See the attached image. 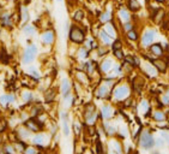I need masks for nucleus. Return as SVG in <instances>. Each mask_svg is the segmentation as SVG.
Here are the masks:
<instances>
[{
  "label": "nucleus",
  "mask_w": 169,
  "mask_h": 154,
  "mask_svg": "<svg viewBox=\"0 0 169 154\" xmlns=\"http://www.w3.org/2000/svg\"><path fill=\"white\" fill-rule=\"evenodd\" d=\"M22 21H23V23H27L28 19H29V13H28V10L27 7H24V6H22Z\"/></svg>",
  "instance_id": "obj_46"
},
{
  "label": "nucleus",
  "mask_w": 169,
  "mask_h": 154,
  "mask_svg": "<svg viewBox=\"0 0 169 154\" xmlns=\"http://www.w3.org/2000/svg\"><path fill=\"white\" fill-rule=\"evenodd\" d=\"M69 39L73 44L82 45L85 42V31L78 26H72L69 33Z\"/></svg>",
  "instance_id": "obj_5"
},
{
  "label": "nucleus",
  "mask_w": 169,
  "mask_h": 154,
  "mask_svg": "<svg viewBox=\"0 0 169 154\" xmlns=\"http://www.w3.org/2000/svg\"><path fill=\"white\" fill-rule=\"evenodd\" d=\"M0 154H9V153H7V152H6L5 149H4V147H2V148L0 149Z\"/></svg>",
  "instance_id": "obj_54"
},
{
  "label": "nucleus",
  "mask_w": 169,
  "mask_h": 154,
  "mask_svg": "<svg viewBox=\"0 0 169 154\" xmlns=\"http://www.w3.org/2000/svg\"><path fill=\"white\" fill-rule=\"evenodd\" d=\"M95 152H96V154H108L109 148L103 145V142L100 138H97L95 142Z\"/></svg>",
  "instance_id": "obj_25"
},
{
  "label": "nucleus",
  "mask_w": 169,
  "mask_h": 154,
  "mask_svg": "<svg viewBox=\"0 0 169 154\" xmlns=\"http://www.w3.org/2000/svg\"><path fill=\"white\" fill-rule=\"evenodd\" d=\"M76 78H77V81L82 83V84H89L90 82V78H89V75L85 72V71H77L76 72Z\"/></svg>",
  "instance_id": "obj_26"
},
{
  "label": "nucleus",
  "mask_w": 169,
  "mask_h": 154,
  "mask_svg": "<svg viewBox=\"0 0 169 154\" xmlns=\"http://www.w3.org/2000/svg\"><path fill=\"white\" fill-rule=\"evenodd\" d=\"M127 9L132 12H137L140 10V4L138 0H128L127 2Z\"/></svg>",
  "instance_id": "obj_31"
},
{
  "label": "nucleus",
  "mask_w": 169,
  "mask_h": 154,
  "mask_svg": "<svg viewBox=\"0 0 169 154\" xmlns=\"http://www.w3.org/2000/svg\"><path fill=\"white\" fill-rule=\"evenodd\" d=\"M108 154H118V153H115V152H113V151H109V153Z\"/></svg>",
  "instance_id": "obj_56"
},
{
  "label": "nucleus",
  "mask_w": 169,
  "mask_h": 154,
  "mask_svg": "<svg viewBox=\"0 0 169 154\" xmlns=\"http://www.w3.org/2000/svg\"><path fill=\"white\" fill-rule=\"evenodd\" d=\"M167 147V143H166V141L163 140V137L162 136H156L155 137V148H157V149H164Z\"/></svg>",
  "instance_id": "obj_33"
},
{
  "label": "nucleus",
  "mask_w": 169,
  "mask_h": 154,
  "mask_svg": "<svg viewBox=\"0 0 169 154\" xmlns=\"http://www.w3.org/2000/svg\"><path fill=\"white\" fill-rule=\"evenodd\" d=\"M115 116V110L114 107L110 105V104H105L102 107H101V111H100V117L103 122L106 120H112Z\"/></svg>",
  "instance_id": "obj_11"
},
{
  "label": "nucleus",
  "mask_w": 169,
  "mask_h": 154,
  "mask_svg": "<svg viewBox=\"0 0 169 154\" xmlns=\"http://www.w3.org/2000/svg\"><path fill=\"white\" fill-rule=\"evenodd\" d=\"M61 117H62V133H64L65 136H69L71 130H70L69 120H67V114H66V113H62Z\"/></svg>",
  "instance_id": "obj_29"
},
{
  "label": "nucleus",
  "mask_w": 169,
  "mask_h": 154,
  "mask_svg": "<svg viewBox=\"0 0 169 154\" xmlns=\"http://www.w3.org/2000/svg\"><path fill=\"white\" fill-rule=\"evenodd\" d=\"M124 62L128 63L130 65H132L134 69H139V68H140V65H142V60H140V58L136 54H126Z\"/></svg>",
  "instance_id": "obj_20"
},
{
  "label": "nucleus",
  "mask_w": 169,
  "mask_h": 154,
  "mask_svg": "<svg viewBox=\"0 0 169 154\" xmlns=\"http://www.w3.org/2000/svg\"><path fill=\"white\" fill-rule=\"evenodd\" d=\"M149 54L151 58H163L166 54V51H164V47L161 42H153L149 48Z\"/></svg>",
  "instance_id": "obj_12"
},
{
  "label": "nucleus",
  "mask_w": 169,
  "mask_h": 154,
  "mask_svg": "<svg viewBox=\"0 0 169 154\" xmlns=\"http://www.w3.org/2000/svg\"><path fill=\"white\" fill-rule=\"evenodd\" d=\"M103 29H105V30H106V31H107L108 34L113 37V39H115V37L118 36V31H116V29H115V27H114V24H113V23H107Z\"/></svg>",
  "instance_id": "obj_32"
},
{
  "label": "nucleus",
  "mask_w": 169,
  "mask_h": 154,
  "mask_svg": "<svg viewBox=\"0 0 169 154\" xmlns=\"http://www.w3.org/2000/svg\"><path fill=\"white\" fill-rule=\"evenodd\" d=\"M58 1H60V0H58Z\"/></svg>",
  "instance_id": "obj_58"
},
{
  "label": "nucleus",
  "mask_w": 169,
  "mask_h": 154,
  "mask_svg": "<svg viewBox=\"0 0 169 154\" xmlns=\"http://www.w3.org/2000/svg\"><path fill=\"white\" fill-rule=\"evenodd\" d=\"M23 154H40V148H37L36 146H28Z\"/></svg>",
  "instance_id": "obj_39"
},
{
  "label": "nucleus",
  "mask_w": 169,
  "mask_h": 154,
  "mask_svg": "<svg viewBox=\"0 0 169 154\" xmlns=\"http://www.w3.org/2000/svg\"><path fill=\"white\" fill-rule=\"evenodd\" d=\"M122 26V30H124L125 33H128L130 30H132V29H134V23L131 21V22H127V23H125V24H121Z\"/></svg>",
  "instance_id": "obj_44"
},
{
  "label": "nucleus",
  "mask_w": 169,
  "mask_h": 154,
  "mask_svg": "<svg viewBox=\"0 0 169 154\" xmlns=\"http://www.w3.org/2000/svg\"><path fill=\"white\" fill-rule=\"evenodd\" d=\"M55 40V34L53 30H46L42 34V42L45 45H52Z\"/></svg>",
  "instance_id": "obj_23"
},
{
  "label": "nucleus",
  "mask_w": 169,
  "mask_h": 154,
  "mask_svg": "<svg viewBox=\"0 0 169 154\" xmlns=\"http://www.w3.org/2000/svg\"><path fill=\"white\" fill-rule=\"evenodd\" d=\"M136 145L143 152H151L152 149H155V135L151 129L143 128Z\"/></svg>",
  "instance_id": "obj_1"
},
{
  "label": "nucleus",
  "mask_w": 169,
  "mask_h": 154,
  "mask_svg": "<svg viewBox=\"0 0 169 154\" xmlns=\"http://www.w3.org/2000/svg\"><path fill=\"white\" fill-rule=\"evenodd\" d=\"M102 128L106 133V135L108 137H116L118 133H119V128L116 127L115 124H113L110 120H106L102 123Z\"/></svg>",
  "instance_id": "obj_16"
},
{
  "label": "nucleus",
  "mask_w": 169,
  "mask_h": 154,
  "mask_svg": "<svg viewBox=\"0 0 169 154\" xmlns=\"http://www.w3.org/2000/svg\"><path fill=\"white\" fill-rule=\"evenodd\" d=\"M124 142L121 140H119L118 137H110L109 142H108V148L109 151H113L118 154H125V149H124Z\"/></svg>",
  "instance_id": "obj_13"
},
{
  "label": "nucleus",
  "mask_w": 169,
  "mask_h": 154,
  "mask_svg": "<svg viewBox=\"0 0 169 154\" xmlns=\"http://www.w3.org/2000/svg\"><path fill=\"white\" fill-rule=\"evenodd\" d=\"M115 80L106 77L95 91L96 98L100 100H108L109 98H112V91H113V88L115 87Z\"/></svg>",
  "instance_id": "obj_3"
},
{
  "label": "nucleus",
  "mask_w": 169,
  "mask_h": 154,
  "mask_svg": "<svg viewBox=\"0 0 169 154\" xmlns=\"http://www.w3.org/2000/svg\"><path fill=\"white\" fill-rule=\"evenodd\" d=\"M42 112H43V109H42L41 106H35V107H33V110H31V114H33V117L34 118L37 117V116H40Z\"/></svg>",
  "instance_id": "obj_45"
},
{
  "label": "nucleus",
  "mask_w": 169,
  "mask_h": 154,
  "mask_svg": "<svg viewBox=\"0 0 169 154\" xmlns=\"http://www.w3.org/2000/svg\"><path fill=\"white\" fill-rule=\"evenodd\" d=\"M78 57L80 59H85L89 57V49L87 47H82L79 51H78Z\"/></svg>",
  "instance_id": "obj_42"
},
{
  "label": "nucleus",
  "mask_w": 169,
  "mask_h": 154,
  "mask_svg": "<svg viewBox=\"0 0 169 154\" xmlns=\"http://www.w3.org/2000/svg\"><path fill=\"white\" fill-rule=\"evenodd\" d=\"M113 66H114V62L112 58H103V60L100 63V71L105 75L109 73L113 70Z\"/></svg>",
  "instance_id": "obj_18"
},
{
  "label": "nucleus",
  "mask_w": 169,
  "mask_h": 154,
  "mask_svg": "<svg viewBox=\"0 0 169 154\" xmlns=\"http://www.w3.org/2000/svg\"><path fill=\"white\" fill-rule=\"evenodd\" d=\"M168 154H169V153H168Z\"/></svg>",
  "instance_id": "obj_59"
},
{
  "label": "nucleus",
  "mask_w": 169,
  "mask_h": 154,
  "mask_svg": "<svg viewBox=\"0 0 169 154\" xmlns=\"http://www.w3.org/2000/svg\"><path fill=\"white\" fill-rule=\"evenodd\" d=\"M33 93H30V91H25L24 94H23V99L25 102H30V101H33Z\"/></svg>",
  "instance_id": "obj_48"
},
{
  "label": "nucleus",
  "mask_w": 169,
  "mask_h": 154,
  "mask_svg": "<svg viewBox=\"0 0 169 154\" xmlns=\"http://www.w3.org/2000/svg\"><path fill=\"white\" fill-rule=\"evenodd\" d=\"M5 127H6V124H5V122H2V120H0V133H1L2 130H5Z\"/></svg>",
  "instance_id": "obj_53"
},
{
  "label": "nucleus",
  "mask_w": 169,
  "mask_h": 154,
  "mask_svg": "<svg viewBox=\"0 0 169 154\" xmlns=\"http://www.w3.org/2000/svg\"><path fill=\"white\" fill-rule=\"evenodd\" d=\"M112 13L109 12V11H106V12H103L101 16H100V22L101 23H103V24H107V23H110L112 22Z\"/></svg>",
  "instance_id": "obj_35"
},
{
  "label": "nucleus",
  "mask_w": 169,
  "mask_h": 154,
  "mask_svg": "<svg viewBox=\"0 0 169 154\" xmlns=\"http://www.w3.org/2000/svg\"><path fill=\"white\" fill-rule=\"evenodd\" d=\"M168 78H169V71H168Z\"/></svg>",
  "instance_id": "obj_57"
},
{
  "label": "nucleus",
  "mask_w": 169,
  "mask_h": 154,
  "mask_svg": "<svg viewBox=\"0 0 169 154\" xmlns=\"http://www.w3.org/2000/svg\"><path fill=\"white\" fill-rule=\"evenodd\" d=\"M84 18V12L82 11V10H77L74 13H73V19L76 21V22H80V21H83Z\"/></svg>",
  "instance_id": "obj_43"
},
{
  "label": "nucleus",
  "mask_w": 169,
  "mask_h": 154,
  "mask_svg": "<svg viewBox=\"0 0 169 154\" xmlns=\"http://www.w3.org/2000/svg\"><path fill=\"white\" fill-rule=\"evenodd\" d=\"M46 142V135L45 134H41V133H37L34 137H33V143L34 146H36L37 148H42Z\"/></svg>",
  "instance_id": "obj_24"
},
{
  "label": "nucleus",
  "mask_w": 169,
  "mask_h": 154,
  "mask_svg": "<svg viewBox=\"0 0 169 154\" xmlns=\"http://www.w3.org/2000/svg\"><path fill=\"white\" fill-rule=\"evenodd\" d=\"M126 37H127V40H128V41L137 42L138 40H140V34H139V31L134 28V29H132V30H130L128 33H126Z\"/></svg>",
  "instance_id": "obj_28"
},
{
  "label": "nucleus",
  "mask_w": 169,
  "mask_h": 154,
  "mask_svg": "<svg viewBox=\"0 0 169 154\" xmlns=\"http://www.w3.org/2000/svg\"><path fill=\"white\" fill-rule=\"evenodd\" d=\"M145 86H146V77H144L143 75L134 76L133 80H132V84H131L132 91H133L134 94L140 95L143 93V91H144V88H145Z\"/></svg>",
  "instance_id": "obj_8"
},
{
  "label": "nucleus",
  "mask_w": 169,
  "mask_h": 154,
  "mask_svg": "<svg viewBox=\"0 0 169 154\" xmlns=\"http://www.w3.org/2000/svg\"><path fill=\"white\" fill-rule=\"evenodd\" d=\"M155 1H157V2H166L167 0H155Z\"/></svg>",
  "instance_id": "obj_55"
},
{
  "label": "nucleus",
  "mask_w": 169,
  "mask_h": 154,
  "mask_svg": "<svg viewBox=\"0 0 169 154\" xmlns=\"http://www.w3.org/2000/svg\"><path fill=\"white\" fill-rule=\"evenodd\" d=\"M98 37H100V41L102 42V45L107 46V47L112 46L113 41H114V39L110 36L105 29H101V30H100V33H98Z\"/></svg>",
  "instance_id": "obj_19"
},
{
  "label": "nucleus",
  "mask_w": 169,
  "mask_h": 154,
  "mask_svg": "<svg viewBox=\"0 0 169 154\" xmlns=\"http://www.w3.org/2000/svg\"><path fill=\"white\" fill-rule=\"evenodd\" d=\"M36 54H37V48H36V46L30 45L27 49L24 51V54H23V63L24 64L31 63V62L36 58Z\"/></svg>",
  "instance_id": "obj_17"
},
{
  "label": "nucleus",
  "mask_w": 169,
  "mask_h": 154,
  "mask_svg": "<svg viewBox=\"0 0 169 154\" xmlns=\"http://www.w3.org/2000/svg\"><path fill=\"white\" fill-rule=\"evenodd\" d=\"M166 18V11L163 9H157L152 13V22L155 24H162Z\"/></svg>",
  "instance_id": "obj_21"
},
{
  "label": "nucleus",
  "mask_w": 169,
  "mask_h": 154,
  "mask_svg": "<svg viewBox=\"0 0 169 154\" xmlns=\"http://www.w3.org/2000/svg\"><path fill=\"white\" fill-rule=\"evenodd\" d=\"M156 39V30L155 29H146L140 35V47L142 48H149L155 42Z\"/></svg>",
  "instance_id": "obj_7"
},
{
  "label": "nucleus",
  "mask_w": 169,
  "mask_h": 154,
  "mask_svg": "<svg viewBox=\"0 0 169 154\" xmlns=\"http://www.w3.org/2000/svg\"><path fill=\"white\" fill-rule=\"evenodd\" d=\"M0 60L4 64L9 63V57L6 54V51H4V49H2V52H1V55H0Z\"/></svg>",
  "instance_id": "obj_49"
},
{
  "label": "nucleus",
  "mask_w": 169,
  "mask_h": 154,
  "mask_svg": "<svg viewBox=\"0 0 169 154\" xmlns=\"http://www.w3.org/2000/svg\"><path fill=\"white\" fill-rule=\"evenodd\" d=\"M0 101H1L2 105H7L9 102H13L15 101V96L11 95V94H9V95H2L0 98Z\"/></svg>",
  "instance_id": "obj_40"
},
{
  "label": "nucleus",
  "mask_w": 169,
  "mask_h": 154,
  "mask_svg": "<svg viewBox=\"0 0 169 154\" xmlns=\"http://www.w3.org/2000/svg\"><path fill=\"white\" fill-rule=\"evenodd\" d=\"M109 53V51H108V47L107 46H98L97 47V54L98 57H106V55Z\"/></svg>",
  "instance_id": "obj_41"
},
{
  "label": "nucleus",
  "mask_w": 169,
  "mask_h": 154,
  "mask_svg": "<svg viewBox=\"0 0 169 154\" xmlns=\"http://www.w3.org/2000/svg\"><path fill=\"white\" fill-rule=\"evenodd\" d=\"M71 93V83L67 78H64L61 82V94L64 95V98L69 96Z\"/></svg>",
  "instance_id": "obj_27"
},
{
  "label": "nucleus",
  "mask_w": 169,
  "mask_h": 154,
  "mask_svg": "<svg viewBox=\"0 0 169 154\" xmlns=\"http://www.w3.org/2000/svg\"><path fill=\"white\" fill-rule=\"evenodd\" d=\"M157 124H163L168 120V114H167V111H164L163 109H156L152 110L151 117H150Z\"/></svg>",
  "instance_id": "obj_14"
},
{
  "label": "nucleus",
  "mask_w": 169,
  "mask_h": 154,
  "mask_svg": "<svg viewBox=\"0 0 169 154\" xmlns=\"http://www.w3.org/2000/svg\"><path fill=\"white\" fill-rule=\"evenodd\" d=\"M29 72H30L31 76H34L35 78H38V77H40V73H38V71H36V69H33V68L29 69Z\"/></svg>",
  "instance_id": "obj_51"
},
{
  "label": "nucleus",
  "mask_w": 169,
  "mask_h": 154,
  "mask_svg": "<svg viewBox=\"0 0 169 154\" xmlns=\"http://www.w3.org/2000/svg\"><path fill=\"white\" fill-rule=\"evenodd\" d=\"M73 130H74V134H76V135H79L80 131H82V128H80V125L78 123H74V124H73Z\"/></svg>",
  "instance_id": "obj_50"
},
{
  "label": "nucleus",
  "mask_w": 169,
  "mask_h": 154,
  "mask_svg": "<svg viewBox=\"0 0 169 154\" xmlns=\"http://www.w3.org/2000/svg\"><path fill=\"white\" fill-rule=\"evenodd\" d=\"M18 135H19V137H20L22 140H27V138L30 137V131H29L25 127L20 128V129L18 130Z\"/></svg>",
  "instance_id": "obj_37"
},
{
  "label": "nucleus",
  "mask_w": 169,
  "mask_h": 154,
  "mask_svg": "<svg viewBox=\"0 0 169 154\" xmlns=\"http://www.w3.org/2000/svg\"><path fill=\"white\" fill-rule=\"evenodd\" d=\"M95 69H96V65L94 62H87V63H84L83 65V71H85V72L88 73V75H91V73L95 71Z\"/></svg>",
  "instance_id": "obj_34"
},
{
  "label": "nucleus",
  "mask_w": 169,
  "mask_h": 154,
  "mask_svg": "<svg viewBox=\"0 0 169 154\" xmlns=\"http://www.w3.org/2000/svg\"><path fill=\"white\" fill-rule=\"evenodd\" d=\"M118 16H119V19H120V23H121V24H125V23L132 21V16H131L130 11L127 9H120Z\"/></svg>",
  "instance_id": "obj_22"
},
{
  "label": "nucleus",
  "mask_w": 169,
  "mask_h": 154,
  "mask_svg": "<svg viewBox=\"0 0 169 154\" xmlns=\"http://www.w3.org/2000/svg\"><path fill=\"white\" fill-rule=\"evenodd\" d=\"M148 60L151 62L153 64V66L157 69V71L160 73H167L169 71V63L167 59L163 58H151V57H148Z\"/></svg>",
  "instance_id": "obj_9"
},
{
  "label": "nucleus",
  "mask_w": 169,
  "mask_h": 154,
  "mask_svg": "<svg viewBox=\"0 0 169 154\" xmlns=\"http://www.w3.org/2000/svg\"><path fill=\"white\" fill-rule=\"evenodd\" d=\"M23 31H24L27 35H33V34L35 33V28L33 27V26H25L24 29H23Z\"/></svg>",
  "instance_id": "obj_47"
},
{
  "label": "nucleus",
  "mask_w": 169,
  "mask_h": 154,
  "mask_svg": "<svg viewBox=\"0 0 169 154\" xmlns=\"http://www.w3.org/2000/svg\"><path fill=\"white\" fill-rule=\"evenodd\" d=\"M139 69H140V72L143 73V76L146 77V78H156L160 75L157 69L153 66V64L151 62H149V60L143 62Z\"/></svg>",
  "instance_id": "obj_6"
},
{
  "label": "nucleus",
  "mask_w": 169,
  "mask_h": 154,
  "mask_svg": "<svg viewBox=\"0 0 169 154\" xmlns=\"http://www.w3.org/2000/svg\"><path fill=\"white\" fill-rule=\"evenodd\" d=\"M55 96H56V91H55L54 88H51V89L46 91V93H45V101L49 104V102L54 101Z\"/></svg>",
  "instance_id": "obj_30"
},
{
  "label": "nucleus",
  "mask_w": 169,
  "mask_h": 154,
  "mask_svg": "<svg viewBox=\"0 0 169 154\" xmlns=\"http://www.w3.org/2000/svg\"><path fill=\"white\" fill-rule=\"evenodd\" d=\"M132 87L126 82H119L116 83L115 87L112 91V99L115 102H124L125 100L131 98L132 95Z\"/></svg>",
  "instance_id": "obj_2"
},
{
  "label": "nucleus",
  "mask_w": 169,
  "mask_h": 154,
  "mask_svg": "<svg viewBox=\"0 0 169 154\" xmlns=\"http://www.w3.org/2000/svg\"><path fill=\"white\" fill-rule=\"evenodd\" d=\"M24 127L27 128L30 133H34V134H37V133H41L43 130V123L40 122L38 118H29L25 120L24 123Z\"/></svg>",
  "instance_id": "obj_10"
},
{
  "label": "nucleus",
  "mask_w": 169,
  "mask_h": 154,
  "mask_svg": "<svg viewBox=\"0 0 169 154\" xmlns=\"http://www.w3.org/2000/svg\"><path fill=\"white\" fill-rule=\"evenodd\" d=\"M149 154H163V152H162L161 149H157V148H155V149H152L151 152H149Z\"/></svg>",
  "instance_id": "obj_52"
},
{
  "label": "nucleus",
  "mask_w": 169,
  "mask_h": 154,
  "mask_svg": "<svg viewBox=\"0 0 169 154\" xmlns=\"http://www.w3.org/2000/svg\"><path fill=\"white\" fill-rule=\"evenodd\" d=\"M83 117H84V120H85L87 125H89V127L95 125V124H96V122H97L98 117H100V113L97 112L96 106H95L94 104H91V102L87 104V105L84 106Z\"/></svg>",
  "instance_id": "obj_4"
},
{
  "label": "nucleus",
  "mask_w": 169,
  "mask_h": 154,
  "mask_svg": "<svg viewBox=\"0 0 169 154\" xmlns=\"http://www.w3.org/2000/svg\"><path fill=\"white\" fill-rule=\"evenodd\" d=\"M112 51H116V49H124V45H122V41L120 39H115L112 44Z\"/></svg>",
  "instance_id": "obj_38"
},
{
  "label": "nucleus",
  "mask_w": 169,
  "mask_h": 154,
  "mask_svg": "<svg viewBox=\"0 0 169 154\" xmlns=\"http://www.w3.org/2000/svg\"><path fill=\"white\" fill-rule=\"evenodd\" d=\"M138 112L142 113L144 117H151V113H152V107L150 105V102L148 101L146 99H142L139 102H138Z\"/></svg>",
  "instance_id": "obj_15"
},
{
  "label": "nucleus",
  "mask_w": 169,
  "mask_h": 154,
  "mask_svg": "<svg viewBox=\"0 0 169 154\" xmlns=\"http://www.w3.org/2000/svg\"><path fill=\"white\" fill-rule=\"evenodd\" d=\"M113 55H114V58H115L116 60H119V62H124L125 57H126L124 49H116V51H113Z\"/></svg>",
  "instance_id": "obj_36"
}]
</instances>
